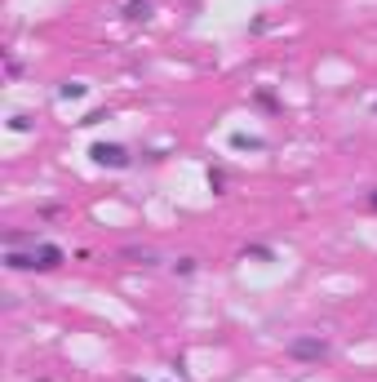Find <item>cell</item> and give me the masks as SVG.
Instances as JSON below:
<instances>
[{
	"label": "cell",
	"instance_id": "cell-10",
	"mask_svg": "<svg viewBox=\"0 0 377 382\" xmlns=\"http://www.w3.org/2000/svg\"><path fill=\"white\" fill-rule=\"evenodd\" d=\"M9 129H18V134H27V129H31V116H9Z\"/></svg>",
	"mask_w": 377,
	"mask_h": 382
},
{
	"label": "cell",
	"instance_id": "cell-11",
	"mask_svg": "<svg viewBox=\"0 0 377 382\" xmlns=\"http://www.w3.org/2000/svg\"><path fill=\"white\" fill-rule=\"evenodd\" d=\"M209 187L222 191V187H226V174H222V169H209Z\"/></svg>",
	"mask_w": 377,
	"mask_h": 382
},
{
	"label": "cell",
	"instance_id": "cell-1",
	"mask_svg": "<svg viewBox=\"0 0 377 382\" xmlns=\"http://www.w3.org/2000/svg\"><path fill=\"white\" fill-rule=\"evenodd\" d=\"M288 356H293V360H307V365H320V360H328V342L320 333H302V338L288 342Z\"/></svg>",
	"mask_w": 377,
	"mask_h": 382
},
{
	"label": "cell",
	"instance_id": "cell-9",
	"mask_svg": "<svg viewBox=\"0 0 377 382\" xmlns=\"http://www.w3.org/2000/svg\"><path fill=\"white\" fill-rule=\"evenodd\" d=\"M174 271H178V276H191V271H196V258H178Z\"/></svg>",
	"mask_w": 377,
	"mask_h": 382
},
{
	"label": "cell",
	"instance_id": "cell-8",
	"mask_svg": "<svg viewBox=\"0 0 377 382\" xmlns=\"http://www.w3.org/2000/svg\"><path fill=\"white\" fill-rule=\"evenodd\" d=\"M89 85H80V80H67V85H58V98H84Z\"/></svg>",
	"mask_w": 377,
	"mask_h": 382
},
{
	"label": "cell",
	"instance_id": "cell-4",
	"mask_svg": "<svg viewBox=\"0 0 377 382\" xmlns=\"http://www.w3.org/2000/svg\"><path fill=\"white\" fill-rule=\"evenodd\" d=\"M63 249H58V245H49V240H40V245H36V271H54V267H63Z\"/></svg>",
	"mask_w": 377,
	"mask_h": 382
},
{
	"label": "cell",
	"instance_id": "cell-6",
	"mask_svg": "<svg viewBox=\"0 0 377 382\" xmlns=\"http://www.w3.org/2000/svg\"><path fill=\"white\" fill-rule=\"evenodd\" d=\"M231 147H240V151H262L266 142H262V138H249V134H231Z\"/></svg>",
	"mask_w": 377,
	"mask_h": 382
},
{
	"label": "cell",
	"instance_id": "cell-13",
	"mask_svg": "<svg viewBox=\"0 0 377 382\" xmlns=\"http://www.w3.org/2000/svg\"><path fill=\"white\" fill-rule=\"evenodd\" d=\"M373 112H377V102H373Z\"/></svg>",
	"mask_w": 377,
	"mask_h": 382
},
{
	"label": "cell",
	"instance_id": "cell-12",
	"mask_svg": "<svg viewBox=\"0 0 377 382\" xmlns=\"http://www.w3.org/2000/svg\"><path fill=\"white\" fill-rule=\"evenodd\" d=\"M369 209H373V213H377V191H373V196H369Z\"/></svg>",
	"mask_w": 377,
	"mask_h": 382
},
{
	"label": "cell",
	"instance_id": "cell-3",
	"mask_svg": "<svg viewBox=\"0 0 377 382\" xmlns=\"http://www.w3.org/2000/svg\"><path fill=\"white\" fill-rule=\"evenodd\" d=\"M120 262H129V267H160V254L151 245H125L120 249Z\"/></svg>",
	"mask_w": 377,
	"mask_h": 382
},
{
	"label": "cell",
	"instance_id": "cell-5",
	"mask_svg": "<svg viewBox=\"0 0 377 382\" xmlns=\"http://www.w3.org/2000/svg\"><path fill=\"white\" fill-rule=\"evenodd\" d=\"M125 18H129V22H147V18H151V0H129V5H125Z\"/></svg>",
	"mask_w": 377,
	"mask_h": 382
},
{
	"label": "cell",
	"instance_id": "cell-2",
	"mask_svg": "<svg viewBox=\"0 0 377 382\" xmlns=\"http://www.w3.org/2000/svg\"><path fill=\"white\" fill-rule=\"evenodd\" d=\"M89 156H93V165H102V169H129L133 165L129 147H120V142H93Z\"/></svg>",
	"mask_w": 377,
	"mask_h": 382
},
{
	"label": "cell",
	"instance_id": "cell-7",
	"mask_svg": "<svg viewBox=\"0 0 377 382\" xmlns=\"http://www.w3.org/2000/svg\"><path fill=\"white\" fill-rule=\"evenodd\" d=\"M245 258H258V262H275V249H271V245H245Z\"/></svg>",
	"mask_w": 377,
	"mask_h": 382
}]
</instances>
